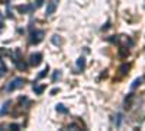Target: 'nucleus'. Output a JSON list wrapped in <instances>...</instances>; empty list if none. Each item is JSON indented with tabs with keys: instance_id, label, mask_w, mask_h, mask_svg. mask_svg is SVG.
Masks as SVG:
<instances>
[{
	"instance_id": "nucleus-1",
	"label": "nucleus",
	"mask_w": 145,
	"mask_h": 131,
	"mask_svg": "<svg viewBox=\"0 0 145 131\" xmlns=\"http://www.w3.org/2000/svg\"><path fill=\"white\" fill-rule=\"evenodd\" d=\"M22 86H23V79L16 77V79H13L12 82H9V85L6 86V90H7V92H12V90L19 89V88H22Z\"/></svg>"
},
{
	"instance_id": "nucleus-2",
	"label": "nucleus",
	"mask_w": 145,
	"mask_h": 131,
	"mask_svg": "<svg viewBox=\"0 0 145 131\" xmlns=\"http://www.w3.org/2000/svg\"><path fill=\"white\" fill-rule=\"evenodd\" d=\"M44 35H45V32L44 31H32V34H31V42L32 44H38V42H41L42 41V38H44Z\"/></svg>"
},
{
	"instance_id": "nucleus-3",
	"label": "nucleus",
	"mask_w": 145,
	"mask_h": 131,
	"mask_svg": "<svg viewBox=\"0 0 145 131\" xmlns=\"http://www.w3.org/2000/svg\"><path fill=\"white\" fill-rule=\"evenodd\" d=\"M41 61H42V54H41V53L32 54V55L29 57V63H31L32 66H38V64H41Z\"/></svg>"
},
{
	"instance_id": "nucleus-4",
	"label": "nucleus",
	"mask_w": 145,
	"mask_h": 131,
	"mask_svg": "<svg viewBox=\"0 0 145 131\" xmlns=\"http://www.w3.org/2000/svg\"><path fill=\"white\" fill-rule=\"evenodd\" d=\"M55 9H57V2H55V0H51V2L46 5V12H45V13L50 16V15H52L55 12Z\"/></svg>"
},
{
	"instance_id": "nucleus-5",
	"label": "nucleus",
	"mask_w": 145,
	"mask_h": 131,
	"mask_svg": "<svg viewBox=\"0 0 145 131\" xmlns=\"http://www.w3.org/2000/svg\"><path fill=\"white\" fill-rule=\"evenodd\" d=\"M9 106H10V101H7V102H5L3 103V106H2V109H0V115H6V112L9 111Z\"/></svg>"
},
{
	"instance_id": "nucleus-6",
	"label": "nucleus",
	"mask_w": 145,
	"mask_h": 131,
	"mask_svg": "<svg viewBox=\"0 0 145 131\" xmlns=\"http://www.w3.org/2000/svg\"><path fill=\"white\" fill-rule=\"evenodd\" d=\"M84 66H86V60H84L83 57H80L78 60H77V67L78 68H84Z\"/></svg>"
},
{
	"instance_id": "nucleus-7",
	"label": "nucleus",
	"mask_w": 145,
	"mask_h": 131,
	"mask_svg": "<svg viewBox=\"0 0 145 131\" xmlns=\"http://www.w3.org/2000/svg\"><path fill=\"white\" fill-rule=\"evenodd\" d=\"M6 73V66L3 64V61H2V58H0V76H3Z\"/></svg>"
},
{
	"instance_id": "nucleus-8",
	"label": "nucleus",
	"mask_w": 145,
	"mask_h": 131,
	"mask_svg": "<svg viewBox=\"0 0 145 131\" xmlns=\"http://www.w3.org/2000/svg\"><path fill=\"white\" fill-rule=\"evenodd\" d=\"M141 83H142V79H135V80H134V83L131 85V89H135L138 85H141Z\"/></svg>"
},
{
	"instance_id": "nucleus-9",
	"label": "nucleus",
	"mask_w": 145,
	"mask_h": 131,
	"mask_svg": "<svg viewBox=\"0 0 145 131\" xmlns=\"http://www.w3.org/2000/svg\"><path fill=\"white\" fill-rule=\"evenodd\" d=\"M57 111L65 114V112H67V108H64V105H57Z\"/></svg>"
},
{
	"instance_id": "nucleus-10",
	"label": "nucleus",
	"mask_w": 145,
	"mask_h": 131,
	"mask_svg": "<svg viewBox=\"0 0 145 131\" xmlns=\"http://www.w3.org/2000/svg\"><path fill=\"white\" fill-rule=\"evenodd\" d=\"M46 73H48V66H46V67H45V68H44V70L41 71V73L38 74V79H42V77H44V76H45Z\"/></svg>"
},
{
	"instance_id": "nucleus-11",
	"label": "nucleus",
	"mask_w": 145,
	"mask_h": 131,
	"mask_svg": "<svg viewBox=\"0 0 145 131\" xmlns=\"http://www.w3.org/2000/svg\"><path fill=\"white\" fill-rule=\"evenodd\" d=\"M33 90L36 93H42L44 92V86H33Z\"/></svg>"
},
{
	"instance_id": "nucleus-12",
	"label": "nucleus",
	"mask_w": 145,
	"mask_h": 131,
	"mask_svg": "<svg viewBox=\"0 0 145 131\" xmlns=\"http://www.w3.org/2000/svg\"><path fill=\"white\" fill-rule=\"evenodd\" d=\"M59 77H61V71L57 70V71H55V74H54V77H52V80L55 82V80H57V79H59Z\"/></svg>"
},
{
	"instance_id": "nucleus-13",
	"label": "nucleus",
	"mask_w": 145,
	"mask_h": 131,
	"mask_svg": "<svg viewBox=\"0 0 145 131\" xmlns=\"http://www.w3.org/2000/svg\"><path fill=\"white\" fill-rule=\"evenodd\" d=\"M19 10H22V12H28V10H32V6H25V7H19Z\"/></svg>"
},
{
	"instance_id": "nucleus-14",
	"label": "nucleus",
	"mask_w": 145,
	"mask_h": 131,
	"mask_svg": "<svg viewBox=\"0 0 145 131\" xmlns=\"http://www.w3.org/2000/svg\"><path fill=\"white\" fill-rule=\"evenodd\" d=\"M120 118H122V115L118 114V121H116V125H118V127H119V124H120Z\"/></svg>"
},
{
	"instance_id": "nucleus-15",
	"label": "nucleus",
	"mask_w": 145,
	"mask_h": 131,
	"mask_svg": "<svg viewBox=\"0 0 145 131\" xmlns=\"http://www.w3.org/2000/svg\"><path fill=\"white\" fill-rule=\"evenodd\" d=\"M42 2H44V0H36V7H39L42 5Z\"/></svg>"
},
{
	"instance_id": "nucleus-16",
	"label": "nucleus",
	"mask_w": 145,
	"mask_h": 131,
	"mask_svg": "<svg viewBox=\"0 0 145 131\" xmlns=\"http://www.w3.org/2000/svg\"><path fill=\"white\" fill-rule=\"evenodd\" d=\"M10 128H13V130H19V125H18V124H13V125H10Z\"/></svg>"
},
{
	"instance_id": "nucleus-17",
	"label": "nucleus",
	"mask_w": 145,
	"mask_h": 131,
	"mask_svg": "<svg viewBox=\"0 0 145 131\" xmlns=\"http://www.w3.org/2000/svg\"><path fill=\"white\" fill-rule=\"evenodd\" d=\"M2 23H3V22H2V18H0V29H2Z\"/></svg>"
}]
</instances>
